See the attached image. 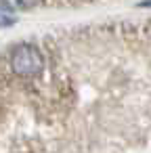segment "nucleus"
I'll use <instances>...</instances> for the list:
<instances>
[{"label": "nucleus", "instance_id": "obj_1", "mask_svg": "<svg viewBox=\"0 0 151 153\" xmlns=\"http://www.w3.org/2000/svg\"><path fill=\"white\" fill-rule=\"evenodd\" d=\"M11 67L17 76L32 78L38 76L44 67V57L34 44H19L11 55Z\"/></svg>", "mask_w": 151, "mask_h": 153}, {"label": "nucleus", "instance_id": "obj_2", "mask_svg": "<svg viewBox=\"0 0 151 153\" xmlns=\"http://www.w3.org/2000/svg\"><path fill=\"white\" fill-rule=\"evenodd\" d=\"M15 23V15L7 9V7H0V27H7Z\"/></svg>", "mask_w": 151, "mask_h": 153}]
</instances>
